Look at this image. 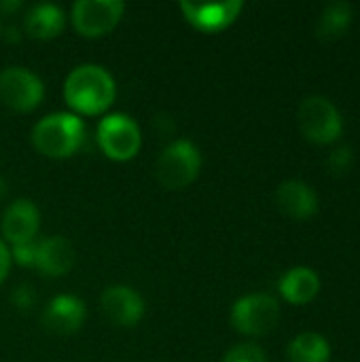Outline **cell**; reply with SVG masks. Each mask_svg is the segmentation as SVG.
<instances>
[{"label":"cell","mask_w":360,"mask_h":362,"mask_svg":"<svg viewBox=\"0 0 360 362\" xmlns=\"http://www.w3.org/2000/svg\"><path fill=\"white\" fill-rule=\"evenodd\" d=\"M38 223H40V214H38L36 206L30 199H17L4 210L2 235L13 246L34 242V235L38 231Z\"/></svg>","instance_id":"7c38bea8"},{"label":"cell","mask_w":360,"mask_h":362,"mask_svg":"<svg viewBox=\"0 0 360 362\" xmlns=\"http://www.w3.org/2000/svg\"><path fill=\"white\" fill-rule=\"evenodd\" d=\"M34 301H36V295H34V291H32L30 284H19V286H15L13 293H11V303H13L17 310H21V312L32 310Z\"/></svg>","instance_id":"7402d4cb"},{"label":"cell","mask_w":360,"mask_h":362,"mask_svg":"<svg viewBox=\"0 0 360 362\" xmlns=\"http://www.w3.org/2000/svg\"><path fill=\"white\" fill-rule=\"evenodd\" d=\"M36 252H38V242H25V244L13 246L11 257L23 267H36Z\"/></svg>","instance_id":"44dd1931"},{"label":"cell","mask_w":360,"mask_h":362,"mask_svg":"<svg viewBox=\"0 0 360 362\" xmlns=\"http://www.w3.org/2000/svg\"><path fill=\"white\" fill-rule=\"evenodd\" d=\"M40 322L53 335H70L85 322V303L74 295H57L45 308Z\"/></svg>","instance_id":"8fae6325"},{"label":"cell","mask_w":360,"mask_h":362,"mask_svg":"<svg viewBox=\"0 0 360 362\" xmlns=\"http://www.w3.org/2000/svg\"><path fill=\"white\" fill-rule=\"evenodd\" d=\"M102 314L117 327H134L144 316V299L125 284L108 286L100 297Z\"/></svg>","instance_id":"9c48e42d"},{"label":"cell","mask_w":360,"mask_h":362,"mask_svg":"<svg viewBox=\"0 0 360 362\" xmlns=\"http://www.w3.org/2000/svg\"><path fill=\"white\" fill-rule=\"evenodd\" d=\"M115 81L102 66H76L64 83V98L70 108L83 115H100L115 100Z\"/></svg>","instance_id":"6da1fadb"},{"label":"cell","mask_w":360,"mask_h":362,"mask_svg":"<svg viewBox=\"0 0 360 362\" xmlns=\"http://www.w3.org/2000/svg\"><path fill=\"white\" fill-rule=\"evenodd\" d=\"M42 81L34 72L19 66L4 68L0 72V102L4 106L19 112H28L42 102Z\"/></svg>","instance_id":"52a82bcc"},{"label":"cell","mask_w":360,"mask_h":362,"mask_svg":"<svg viewBox=\"0 0 360 362\" xmlns=\"http://www.w3.org/2000/svg\"><path fill=\"white\" fill-rule=\"evenodd\" d=\"M240 0H227V2H212V4H197V2H180V11L189 23H193L202 32H219L225 30L236 21V17L242 11Z\"/></svg>","instance_id":"30bf717a"},{"label":"cell","mask_w":360,"mask_h":362,"mask_svg":"<svg viewBox=\"0 0 360 362\" xmlns=\"http://www.w3.org/2000/svg\"><path fill=\"white\" fill-rule=\"evenodd\" d=\"M276 204L289 218L295 221H306L318 210V197L314 189L303 180L282 182L276 191Z\"/></svg>","instance_id":"4fadbf2b"},{"label":"cell","mask_w":360,"mask_h":362,"mask_svg":"<svg viewBox=\"0 0 360 362\" xmlns=\"http://www.w3.org/2000/svg\"><path fill=\"white\" fill-rule=\"evenodd\" d=\"M223 362H267L265 358V352L255 346V344H240V346H233L227 354Z\"/></svg>","instance_id":"d6986e66"},{"label":"cell","mask_w":360,"mask_h":362,"mask_svg":"<svg viewBox=\"0 0 360 362\" xmlns=\"http://www.w3.org/2000/svg\"><path fill=\"white\" fill-rule=\"evenodd\" d=\"M202 170V153L189 140H176L157 159V180L166 189L189 187Z\"/></svg>","instance_id":"277c9868"},{"label":"cell","mask_w":360,"mask_h":362,"mask_svg":"<svg viewBox=\"0 0 360 362\" xmlns=\"http://www.w3.org/2000/svg\"><path fill=\"white\" fill-rule=\"evenodd\" d=\"M280 318V305L272 295H246L238 299L231 308V325L236 331L259 337L269 333Z\"/></svg>","instance_id":"5b68a950"},{"label":"cell","mask_w":360,"mask_h":362,"mask_svg":"<svg viewBox=\"0 0 360 362\" xmlns=\"http://www.w3.org/2000/svg\"><path fill=\"white\" fill-rule=\"evenodd\" d=\"M331 346L320 333H301L289 346V362H329Z\"/></svg>","instance_id":"e0dca14e"},{"label":"cell","mask_w":360,"mask_h":362,"mask_svg":"<svg viewBox=\"0 0 360 362\" xmlns=\"http://www.w3.org/2000/svg\"><path fill=\"white\" fill-rule=\"evenodd\" d=\"M23 25L32 38L49 40V38H55L62 34V30L66 25V15L57 4L42 2V4H36L28 11Z\"/></svg>","instance_id":"2e32d148"},{"label":"cell","mask_w":360,"mask_h":362,"mask_svg":"<svg viewBox=\"0 0 360 362\" xmlns=\"http://www.w3.org/2000/svg\"><path fill=\"white\" fill-rule=\"evenodd\" d=\"M6 197V182H4V178H0V202Z\"/></svg>","instance_id":"484cf974"},{"label":"cell","mask_w":360,"mask_h":362,"mask_svg":"<svg viewBox=\"0 0 360 362\" xmlns=\"http://www.w3.org/2000/svg\"><path fill=\"white\" fill-rule=\"evenodd\" d=\"M352 23V6L348 2L327 4L320 13L316 32L323 40H337Z\"/></svg>","instance_id":"ac0fdd59"},{"label":"cell","mask_w":360,"mask_h":362,"mask_svg":"<svg viewBox=\"0 0 360 362\" xmlns=\"http://www.w3.org/2000/svg\"><path fill=\"white\" fill-rule=\"evenodd\" d=\"M278 286H280L282 297L289 303H293V305H306V303H310L318 295V291H320V278L316 276L314 269L299 265V267L289 269L280 278V284Z\"/></svg>","instance_id":"9a60e30c"},{"label":"cell","mask_w":360,"mask_h":362,"mask_svg":"<svg viewBox=\"0 0 360 362\" xmlns=\"http://www.w3.org/2000/svg\"><path fill=\"white\" fill-rule=\"evenodd\" d=\"M17 8H21V0H2L0 2V11L2 13H13Z\"/></svg>","instance_id":"cb8c5ba5"},{"label":"cell","mask_w":360,"mask_h":362,"mask_svg":"<svg viewBox=\"0 0 360 362\" xmlns=\"http://www.w3.org/2000/svg\"><path fill=\"white\" fill-rule=\"evenodd\" d=\"M8 267H11V252L6 250V246H4L2 240H0V282L6 278Z\"/></svg>","instance_id":"603a6c76"},{"label":"cell","mask_w":360,"mask_h":362,"mask_svg":"<svg viewBox=\"0 0 360 362\" xmlns=\"http://www.w3.org/2000/svg\"><path fill=\"white\" fill-rule=\"evenodd\" d=\"M352 161H354L352 148H350V146H337V148H333V151L329 153V157H327V170H329L331 174L339 176V174H346V172H348V168L352 165Z\"/></svg>","instance_id":"ffe728a7"},{"label":"cell","mask_w":360,"mask_h":362,"mask_svg":"<svg viewBox=\"0 0 360 362\" xmlns=\"http://www.w3.org/2000/svg\"><path fill=\"white\" fill-rule=\"evenodd\" d=\"M301 134L314 144H331L344 132V121L337 106L325 95H310L297 112Z\"/></svg>","instance_id":"3957f363"},{"label":"cell","mask_w":360,"mask_h":362,"mask_svg":"<svg viewBox=\"0 0 360 362\" xmlns=\"http://www.w3.org/2000/svg\"><path fill=\"white\" fill-rule=\"evenodd\" d=\"M123 11L121 0H79L72 6V23L79 34L95 38L108 34L121 21Z\"/></svg>","instance_id":"ba28073f"},{"label":"cell","mask_w":360,"mask_h":362,"mask_svg":"<svg viewBox=\"0 0 360 362\" xmlns=\"http://www.w3.org/2000/svg\"><path fill=\"white\" fill-rule=\"evenodd\" d=\"M4 32H6V34H4V38H6V40H11V42H17V40H19L17 28H6Z\"/></svg>","instance_id":"d4e9b609"},{"label":"cell","mask_w":360,"mask_h":362,"mask_svg":"<svg viewBox=\"0 0 360 362\" xmlns=\"http://www.w3.org/2000/svg\"><path fill=\"white\" fill-rule=\"evenodd\" d=\"M32 142L36 151L47 157H53V159L70 157L85 142V125L76 115L53 112L34 125Z\"/></svg>","instance_id":"7a4b0ae2"},{"label":"cell","mask_w":360,"mask_h":362,"mask_svg":"<svg viewBox=\"0 0 360 362\" xmlns=\"http://www.w3.org/2000/svg\"><path fill=\"white\" fill-rule=\"evenodd\" d=\"M98 142L102 151L115 161H127L136 157L142 144L138 123L127 115H108L98 125Z\"/></svg>","instance_id":"8992f818"},{"label":"cell","mask_w":360,"mask_h":362,"mask_svg":"<svg viewBox=\"0 0 360 362\" xmlns=\"http://www.w3.org/2000/svg\"><path fill=\"white\" fill-rule=\"evenodd\" d=\"M74 265V248L64 235H53L38 242L36 267L45 276H64Z\"/></svg>","instance_id":"5bb4252c"}]
</instances>
